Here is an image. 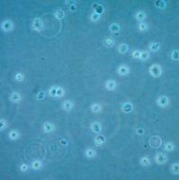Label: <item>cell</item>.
<instances>
[{"label":"cell","mask_w":179,"mask_h":180,"mask_svg":"<svg viewBox=\"0 0 179 180\" xmlns=\"http://www.w3.org/2000/svg\"><path fill=\"white\" fill-rule=\"evenodd\" d=\"M150 73L151 76L155 77H158L159 76L162 74V69H161V67L158 64H153L150 68Z\"/></svg>","instance_id":"6da1fadb"},{"label":"cell","mask_w":179,"mask_h":180,"mask_svg":"<svg viewBox=\"0 0 179 180\" xmlns=\"http://www.w3.org/2000/svg\"><path fill=\"white\" fill-rule=\"evenodd\" d=\"M162 144V141L158 136H153L150 138V147H152L153 149H157L159 148Z\"/></svg>","instance_id":"7a4b0ae2"},{"label":"cell","mask_w":179,"mask_h":180,"mask_svg":"<svg viewBox=\"0 0 179 180\" xmlns=\"http://www.w3.org/2000/svg\"><path fill=\"white\" fill-rule=\"evenodd\" d=\"M13 28H14V24L10 20H5L1 24V29L4 32H10L11 30H13Z\"/></svg>","instance_id":"3957f363"},{"label":"cell","mask_w":179,"mask_h":180,"mask_svg":"<svg viewBox=\"0 0 179 180\" xmlns=\"http://www.w3.org/2000/svg\"><path fill=\"white\" fill-rule=\"evenodd\" d=\"M33 28L36 31H42V21L41 18L36 17L33 22Z\"/></svg>","instance_id":"277c9868"},{"label":"cell","mask_w":179,"mask_h":180,"mask_svg":"<svg viewBox=\"0 0 179 180\" xmlns=\"http://www.w3.org/2000/svg\"><path fill=\"white\" fill-rule=\"evenodd\" d=\"M166 160H167V156L165 153L159 152L156 156V161L158 164H165L166 162Z\"/></svg>","instance_id":"5b68a950"},{"label":"cell","mask_w":179,"mask_h":180,"mask_svg":"<svg viewBox=\"0 0 179 180\" xmlns=\"http://www.w3.org/2000/svg\"><path fill=\"white\" fill-rule=\"evenodd\" d=\"M168 103H169V100H168V98L166 97V96H159L157 100V104L159 106H162V107H165V106H166V105H168Z\"/></svg>","instance_id":"8992f818"},{"label":"cell","mask_w":179,"mask_h":180,"mask_svg":"<svg viewBox=\"0 0 179 180\" xmlns=\"http://www.w3.org/2000/svg\"><path fill=\"white\" fill-rule=\"evenodd\" d=\"M117 72H118L119 75L126 76V75H128L129 72H130V68H129V67L126 66V65H121V66L118 68Z\"/></svg>","instance_id":"52a82bcc"},{"label":"cell","mask_w":179,"mask_h":180,"mask_svg":"<svg viewBox=\"0 0 179 180\" xmlns=\"http://www.w3.org/2000/svg\"><path fill=\"white\" fill-rule=\"evenodd\" d=\"M105 142V137L102 134H98L96 137L95 138V144L97 147H100L102 144H104Z\"/></svg>","instance_id":"ba28073f"},{"label":"cell","mask_w":179,"mask_h":180,"mask_svg":"<svg viewBox=\"0 0 179 180\" xmlns=\"http://www.w3.org/2000/svg\"><path fill=\"white\" fill-rule=\"evenodd\" d=\"M55 129L54 127V124L51 123H49V122H46V123H44L43 124V132H46V133H49V132H51L53 130Z\"/></svg>","instance_id":"9c48e42d"},{"label":"cell","mask_w":179,"mask_h":180,"mask_svg":"<svg viewBox=\"0 0 179 180\" xmlns=\"http://www.w3.org/2000/svg\"><path fill=\"white\" fill-rule=\"evenodd\" d=\"M91 129L94 132H95V133H100L101 131H102V125H101V123H98V122H94L91 124Z\"/></svg>","instance_id":"30bf717a"},{"label":"cell","mask_w":179,"mask_h":180,"mask_svg":"<svg viewBox=\"0 0 179 180\" xmlns=\"http://www.w3.org/2000/svg\"><path fill=\"white\" fill-rule=\"evenodd\" d=\"M122 110L124 113H131L133 110V105H132V104L130 103V102H126V103L123 104V106H122Z\"/></svg>","instance_id":"8fae6325"},{"label":"cell","mask_w":179,"mask_h":180,"mask_svg":"<svg viewBox=\"0 0 179 180\" xmlns=\"http://www.w3.org/2000/svg\"><path fill=\"white\" fill-rule=\"evenodd\" d=\"M116 86H117L116 81L113 80V79H110V80H108L107 82L105 83V87L107 88L108 90H110V91L114 90L115 88H116Z\"/></svg>","instance_id":"7c38bea8"},{"label":"cell","mask_w":179,"mask_h":180,"mask_svg":"<svg viewBox=\"0 0 179 180\" xmlns=\"http://www.w3.org/2000/svg\"><path fill=\"white\" fill-rule=\"evenodd\" d=\"M117 50H118L119 53L124 54L129 51V46L126 43H122L118 46V49H117Z\"/></svg>","instance_id":"4fadbf2b"},{"label":"cell","mask_w":179,"mask_h":180,"mask_svg":"<svg viewBox=\"0 0 179 180\" xmlns=\"http://www.w3.org/2000/svg\"><path fill=\"white\" fill-rule=\"evenodd\" d=\"M73 106H74V105H73V103H72L70 100H66V101H64V103H63V105H62V107H63V109H64L65 111H70L72 108H73Z\"/></svg>","instance_id":"5bb4252c"},{"label":"cell","mask_w":179,"mask_h":180,"mask_svg":"<svg viewBox=\"0 0 179 180\" xmlns=\"http://www.w3.org/2000/svg\"><path fill=\"white\" fill-rule=\"evenodd\" d=\"M121 29V26L119 24H112L109 27V30L111 31V33H117Z\"/></svg>","instance_id":"9a60e30c"},{"label":"cell","mask_w":179,"mask_h":180,"mask_svg":"<svg viewBox=\"0 0 179 180\" xmlns=\"http://www.w3.org/2000/svg\"><path fill=\"white\" fill-rule=\"evenodd\" d=\"M85 155H86V158H92L94 157H95L96 153H95V151L93 149H86V151H85Z\"/></svg>","instance_id":"2e32d148"},{"label":"cell","mask_w":179,"mask_h":180,"mask_svg":"<svg viewBox=\"0 0 179 180\" xmlns=\"http://www.w3.org/2000/svg\"><path fill=\"white\" fill-rule=\"evenodd\" d=\"M10 99H11L12 102H15V103H17V102H19V101L21 100V96H20V94H18V93H16V92L12 93V95L10 96Z\"/></svg>","instance_id":"e0dca14e"},{"label":"cell","mask_w":179,"mask_h":180,"mask_svg":"<svg viewBox=\"0 0 179 180\" xmlns=\"http://www.w3.org/2000/svg\"><path fill=\"white\" fill-rule=\"evenodd\" d=\"M90 109H91V111L93 113H100L102 111V106L99 104H93L91 105V107H90Z\"/></svg>","instance_id":"ac0fdd59"},{"label":"cell","mask_w":179,"mask_h":180,"mask_svg":"<svg viewBox=\"0 0 179 180\" xmlns=\"http://www.w3.org/2000/svg\"><path fill=\"white\" fill-rule=\"evenodd\" d=\"M114 43H115V41H114V39H113V38H106L105 40H104V45H105L106 47H108V48L113 47V45H114Z\"/></svg>","instance_id":"d6986e66"},{"label":"cell","mask_w":179,"mask_h":180,"mask_svg":"<svg viewBox=\"0 0 179 180\" xmlns=\"http://www.w3.org/2000/svg\"><path fill=\"white\" fill-rule=\"evenodd\" d=\"M135 18L137 19L138 21H143L145 18H146V14H145L143 11L137 12L135 15Z\"/></svg>","instance_id":"ffe728a7"},{"label":"cell","mask_w":179,"mask_h":180,"mask_svg":"<svg viewBox=\"0 0 179 180\" xmlns=\"http://www.w3.org/2000/svg\"><path fill=\"white\" fill-rule=\"evenodd\" d=\"M150 52H148V51H143V52H141V54L140 59H141L142 61H147V59H150Z\"/></svg>","instance_id":"44dd1931"},{"label":"cell","mask_w":179,"mask_h":180,"mask_svg":"<svg viewBox=\"0 0 179 180\" xmlns=\"http://www.w3.org/2000/svg\"><path fill=\"white\" fill-rule=\"evenodd\" d=\"M18 137H19V132H18V131L14 130V131H11V132H9V138L11 139V140L15 141V140H16Z\"/></svg>","instance_id":"7402d4cb"},{"label":"cell","mask_w":179,"mask_h":180,"mask_svg":"<svg viewBox=\"0 0 179 180\" xmlns=\"http://www.w3.org/2000/svg\"><path fill=\"white\" fill-rule=\"evenodd\" d=\"M159 49V43L158 42H152L150 44V50L153 52H157Z\"/></svg>","instance_id":"603a6c76"},{"label":"cell","mask_w":179,"mask_h":180,"mask_svg":"<svg viewBox=\"0 0 179 180\" xmlns=\"http://www.w3.org/2000/svg\"><path fill=\"white\" fill-rule=\"evenodd\" d=\"M171 171L173 174L177 175L179 173V163L176 162V163H174L171 167Z\"/></svg>","instance_id":"cb8c5ba5"},{"label":"cell","mask_w":179,"mask_h":180,"mask_svg":"<svg viewBox=\"0 0 179 180\" xmlns=\"http://www.w3.org/2000/svg\"><path fill=\"white\" fill-rule=\"evenodd\" d=\"M42 164L41 161H39V160H35V161L33 162V164H32V167H33L34 170H39V169L42 167Z\"/></svg>","instance_id":"d4e9b609"},{"label":"cell","mask_w":179,"mask_h":180,"mask_svg":"<svg viewBox=\"0 0 179 180\" xmlns=\"http://www.w3.org/2000/svg\"><path fill=\"white\" fill-rule=\"evenodd\" d=\"M55 16H56L57 19H63L65 17V13L63 10L61 9H58L56 11V13H55Z\"/></svg>","instance_id":"484cf974"},{"label":"cell","mask_w":179,"mask_h":180,"mask_svg":"<svg viewBox=\"0 0 179 180\" xmlns=\"http://www.w3.org/2000/svg\"><path fill=\"white\" fill-rule=\"evenodd\" d=\"M57 90H58V86H52V87L49 88V94L52 97H57Z\"/></svg>","instance_id":"4316f807"},{"label":"cell","mask_w":179,"mask_h":180,"mask_svg":"<svg viewBox=\"0 0 179 180\" xmlns=\"http://www.w3.org/2000/svg\"><path fill=\"white\" fill-rule=\"evenodd\" d=\"M164 149L166 151H172L175 149V146H174V144L172 143V142H166V143L165 144Z\"/></svg>","instance_id":"83f0119b"},{"label":"cell","mask_w":179,"mask_h":180,"mask_svg":"<svg viewBox=\"0 0 179 180\" xmlns=\"http://www.w3.org/2000/svg\"><path fill=\"white\" fill-rule=\"evenodd\" d=\"M155 6L158 8H164L166 6V2H165L164 0H156Z\"/></svg>","instance_id":"f1b7e54d"},{"label":"cell","mask_w":179,"mask_h":180,"mask_svg":"<svg viewBox=\"0 0 179 180\" xmlns=\"http://www.w3.org/2000/svg\"><path fill=\"white\" fill-rule=\"evenodd\" d=\"M141 164L142 166H148L150 164V158H148V157H142V158H141Z\"/></svg>","instance_id":"f546056e"},{"label":"cell","mask_w":179,"mask_h":180,"mask_svg":"<svg viewBox=\"0 0 179 180\" xmlns=\"http://www.w3.org/2000/svg\"><path fill=\"white\" fill-rule=\"evenodd\" d=\"M148 29V24H146V23H141L139 25V30L141 32H145L147 31V30Z\"/></svg>","instance_id":"4dcf8cb0"},{"label":"cell","mask_w":179,"mask_h":180,"mask_svg":"<svg viewBox=\"0 0 179 180\" xmlns=\"http://www.w3.org/2000/svg\"><path fill=\"white\" fill-rule=\"evenodd\" d=\"M171 57H172V59L173 61H178L179 59V52L177 50H175L172 52V54H171Z\"/></svg>","instance_id":"1f68e13d"},{"label":"cell","mask_w":179,"mask_h":180,"mask_svg":"<svg viewBox=\"0 0 179 180\" xmlns=\"http://www.w3.org/2000/svg\"><path fill=\"white\" fill-rule=\"evenodd\" d=\"M15 80L18 81V82H22L24 78V74H22V73H17L16 75H15Z\"/></svg>","instance_id":"d6a6232c"},{"label":"cell","mask_w":179,"mask_h":180,"mask_svg":"<svg viewBox=\"0 0 179 180\" xmlns=\"http://www.w3.org/2000/svg\"><path fill=\"white\" fill-rule=\"evenodd\" d=\"M64 89L62 87H58V90H57V97H61V96H64Z\"/></svg>","instance_id":"836d02e7"},{"label":"cell","mask_w":179,"mask_h":180,"mask_svg":"<svg viewBox=\"0 0 179 180\" xmlns=\"http://www.w3.org/2000/svg\"><path fill=\"white\" fill-rule=\"evenodd\" d=\"M99 16H100V15H97V14L95 12V13H93L91 15V16H90V19H91L92 22H97V21L99 20Z\"/></svg>","instance_id":"e575fe53"},{"label":"cell","mask_w":179,"mask_h":180,"mask_svg":"<svg viewBox=\"0 0 179 180\" xmlns=\"http://www.w3.org/2000/svg\"><path fill=\"white\" fill-rule=\"evenodd\" d=\"M141 51L136 50V51H134V52H132V58H134V59H140V57H141Z\"/></svg>","instance_id":"d590c367"},{"label":"cell","mask_w":179,"mask_h":180,"mask_svg":"<svg viewBox=\"0 0 179 180\" xmlns=\"http://www.w3.org/2000/svg\"><path fill=\"white\" fill-rule=\"evenodd\" d=\"M6 128V120L2 118V119L0 120V130L3 131Z\"/></svg>","instance_id":"8d00e7d4"},{"label":"cell","mask_w":179,"mask_h":180,"mask_svg":"<svg viewBox=\"0 0 179 180\" xmlns=\"http://www.w3.org/2000/svg\"><path fill=\"white\" fill-rule=\"evenodd\" d=\"M95 13L97 14V15H100L101 14L103 13V12H104V7H103L102 6H100V5H98V6H97L96 8H95Z\"/></svg>","instance_id":"74e56055"},{"label":"cell","mask_w":179,"mask_h":180,"mask_svg":"<svg viewBox=\"0 0 179 180\" xmlns=\"http://www.w3.org/2000/svg\"><path fill=\"white\" fill-rule=\"evenodd\" d=\"M37 99L38 100H42L44 97H45V93H44V91H40V92L38 93V95H37Z\"/></svg>","instance_id":"f35d334b"},{"label":"cell","mask_w":179,"mask_h":180,"mask_svg":"<svg viewBox=\"0 0 179 180\" xmlns=\"http://www.w3.org/2000/svg\"><path fill=\"white\" fill-rule=\"evenodd\" d=\"M20 169L22 172H25V171H27V169H28V166L26 165V164H22L20 167Z\"/></svg>","instance_id":"ab89813d"},{"label":"cell","mask_w":179,"mask_h":180,"mask_svg":"<svg viewBox=\"0 0 179 180\" xmlns=\"http://www.w3.org/2000/svg\"><path fill=\"white\" fill-rule=\"evenodd\" d=\"M137 133L139 134V135H142V134L144 133V129H143V128L137 129Z\"/></svg>","instance_id":"60d3db41"},{"label":"cell","mask_w":179,"mask_h":180,"mask_svg":"<svg viewBox=\"0 0 179 180\" xmlns=\"http://www.w3.org/2000/svg\"><path fill=\"white\" fill-rule=\"evenodd\" d=\"M76 9H77L76 5H71V6H70V11L74 12V11H76Z\"/></svg>","instance_id":"b9f144b4"},{"label":"cell","mask_w":179,"mask_h":180,"mask_svg":"<svg viewBox=\"0 0 179 180\" xmlns=\"http://www.w3.org/2000/svg\"><path fill=\"white\" fill-rule=\"evenodd\" d=\"M61 145H65V146H66V145H68V142H67L66 140H61Z\"/></svg>","instance_id":"7bdbcfd3"}]
</instances>
